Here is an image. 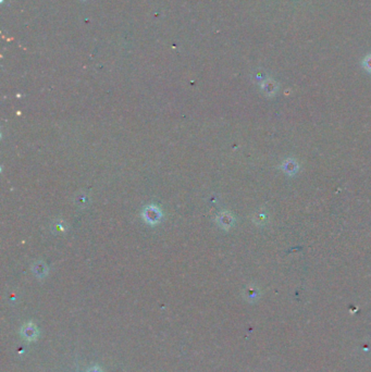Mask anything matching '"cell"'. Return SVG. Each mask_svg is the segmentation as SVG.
Returning <instances> with one entry per match:
<instances>
[{
	"label": "cell",
	"mask_w": 371,
	"mask_h": 372,
	"mask_svg": "<svg viewBox=\"0 0 371 372\" xmlns=\"http://www.w3.org/2000/svg\"><path fill=\"white\" fill-rule=\"evenodd\" d=\"M88 372H103V371L99 368H97V367H95V368H92Z\"/></svg>",
	"instance_id": "obj_5"
},
{
	"label": "cell",
	"mask_w": 371,
	"mask_h": 372,
	"mask_svg": "<svg viewBox=\"0 0 371 372\" xmlns=\"http://www.w3.org/2000/svg\"><path fill=\"white\" fill-rule=\"evenodd\" d=\"M363 66L366 69V71H368V72L371 73V54L367 57H365V59L363 60Z\"/></svg>",
	"instance_id": "obj_4"
},
{
	"label": "cell",
	"mask_w": 371,
	"mask_h": 372,
	"mask_svg": "<svg viewBox=\"0 0 371 372\" xmlns=\"http://www.w3.org/2000/svg\"><path fill=\"white\" fill-rule=\"evenodd\" d=\"M21 332H22V335L24 336L28 341L35 340V338L37 337V333H39V331H37V328L32 323H28V324H26L25 327H23Z\"/></svg>",
	"instance_id": "obj_2"
},
{
	"label": "cell",
	"mask_w": 371,
	"mask_h": 372,
	"mask_svg": "<svg viewBox=\"0 0 371 372\" xmlns=\"http://www.w3.org/2000/svg\"><path fill=\"white\" fill-rule=\"evenodd\" d=\"M282 168H283L284 172H287L289 175H294L295 173L297 172L298 165H297V162L295 161V160L289 159V160H285L284 161Z\"/></svg>",
	"instance_id": "obj_3"
},
{
	"label": "cell",
	"mask_w": 371,
	"mask_h": 372,
	"mask_svg": "<svg viewBox=\"0 0 371 372\" xmlns=\"http://www.w3.org/2000/svg\"><path fill=\"white\" fill-rule=\"evenodd\" d=\"M278 87V83L273 80H266L263 85H261V88H263L267 96H273V95L277 93Z\"/></svg>",
	"instance_id": "obj_1"
}]
</instances>
